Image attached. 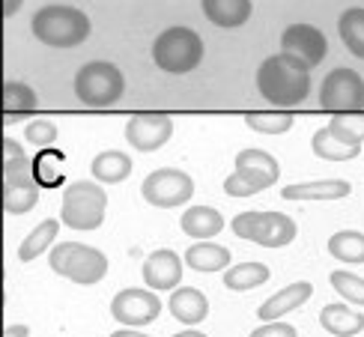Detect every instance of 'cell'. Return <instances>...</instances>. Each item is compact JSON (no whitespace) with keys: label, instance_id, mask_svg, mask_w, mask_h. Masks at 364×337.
<instances>
[{"label":"cell","instance_id":"1","mask_svg":"<svg viewBox=\"0 0 364 337\" xmlns=\"http://www.w3.org/2000/svg\"><path fill=\"white\" fill-rule=\"evenodd\" d=\"M257 90L272 105H299L311 93V66L290 54L266 57L257 69Z\"/></svg>","mask_w":364,"mask_h":337},{"label":"cell","instance_id":"2","mask_svg":"<svg viewBox=\"0 0 364 337\" xmlns=\"http://www.w3.org/2000/svg\"><path fill=\"white\" fill-rule=\"evenodd\" d=\"M30 30L51 48H75L90 36V18L75 6H42L30 21Z\"/></svg>","mask_w":364,"mask_h":337},{"label":"cell","instance_id":"3","mask_svg":"<svg viewBox=\"0 0 364 337\" xmlns=\"http://www.w3.org/2000/svg\"><path fill=\"white\" fill-rule=\"evenodd\" d=\"M153 60L161 72L186 75L200 66L203 60V39L191 27H168L153 42Z\"/></svg>","mask_w":364,"mask_h":337},{"label":"cell","instance_id":"4","mask_svg":"<svg viewBox=\"0 0 364 337\" xmlns=\"http://www.w3.org/2000/svg\"><path fill=\"white\" fill-rule=\"evenodd\" d=\"M278 176H281V167L275 156H269L266 149L248 146L236 156V173L224 179V191L227 197H251L257 191L275 186Z\"/></svg>","mask_w":364,"mask_h":337},{"label":"cell","instance_id":"5","mask_svg":"<svg viewBox=\"0 0 364 337\" xmlns=\"http://www.w3.org/2000/svg\"><path fill=\"white\" fill-rule=\"evenodd\" d=\"M108 212V194L99 182H72L63 191V206H60V221L72 230H96Z\"/></svg>","mask_w":364,"mask_h":337},{"label":"cell","instance_id":"6","mask_svg":"<svg viewBox=\"0 0 364 337\" xmlns=\"http://www.w3.org/2000/svg\"><path fill=\"white\" fill-rule=\"evenodd\" d=\"M126 90V78L114 63L108 60H93L84 63L75 75V96L78 102L90 105V108H108V105L119 102Z\"/></svg>","mask_w":364,"mask_h":337},{"label":"cell","instance_id":"7","mask_svg":"<svg viewBox=\"0 0 364 337\" xmlns=\"http://www.w3.org/2000/svg\"><path fill=\"white\" fill-rule=\"evenodd\" d=\"M230 227L239 239H248L260 248H284L296 239V221L284 212H239Z\"/></svg>","mask_w":364,"mask_h":337},{"label":"cell","instance_id":"8","mask_svg":"<svg viewBox=\"0 0 364 337\" xmlns=\"http://www.w3.org/2000/svg\"><path fill=\"white\" fill-rule=\"evenodd\" d=\"M39 203L36 176L30 173V159L4 161V209L6 215H24Z\"/></svg>","mask_w":364,"mask_h":337},{"label":"cell","instance_id":"9","mask_svg":"<svg viewBox=\"0 0 364 337\" xmlns=\"http://www.w3.org/2000/svg\"><path fill=\"white\" fill-rule=\"evenodd\" d=\"M141 194H144L146 203H153L159 209H173V206H182V203L191 200L194 182L186 171H176V167H159V171H153L144 179Z\"/></svg>","mask_w":364,"mask_h":337},{"label":"cell","instance_id":"10","mask_svg":"<svg viewBox=\"0 0 364 337\" xmlns=\"http://www.w3.org/2000/svg\"><path fill=\"white\" fill-rule=\"evenodd\" d=\"M364 105V81L353 69H335L320 87V108L335 111V114H350L361 111Z\"/></svg>","mask_w":364,"mask_h":337},{"label":"cell","instance_id":"11","mask_svg":"<svg viewBox=\"0 0 364 337\" xmlns=\"http://www.w3.org/2000/svg\"><path fill=\"white\" fill-rule=\"evenodd\" d=\"M161 314V301L153 289H119L111 301V316L119 319L123 326L134 328V326H149L156 323Z\"/></svg>","mask_w":364,"mask_h":337},{"label":"cell","instance_id":"12","mask_svg":"<svg viewBox=\"0 0 364 337\" xmlns=\"http://www.w3.org/2000/svg\"><path fill=\"white\" fill-rule=\"evenodd\" d=\"M173 134V122L168 114H132L126 122V141L138 152H156Z\"/></svg>","mask_w":364,"mask_h":337},{"label":"cell","instance_id":"13","mask_svg":"<svg viewBox=\"0 0 364 337\" xmlns=\"http://www.w3.org/2000/svg\"><path fill=\"white\" fill-rule=\"evenodd\" d=\"M281 54L299 57L301 63H308L314 69L328 54V42L323 36V30H316L314 24H290L281 33Z\"/></svg>","mask_w":364,"mask_h":337},{"label":"cell","instance_id":"14","mask_svg":"<svg viewBox=\"0 0 364 337\" xmlns=\"http://www.w3.org/2000/svg\"><path fill=\"white\" fill-rule=\"evenodd\" d=\"M144 281L153 293H168V289H176L182 281V260L168 251L159 248L144 260Z\"/></svg>","mask_w":364,"mask_h":337},{"label":"cell","instance_id":"15","mask_svg":"<svg viewBox=\"0 0 364 337\" xmlns=\"http://www.w3.org/2000/svg\"><path fill=\"white\" fill-rule=\"evenodd\" d=\"M311 149H314V156H320L326 161H350L361 152V141H355L353 134H346L343 129L328 122L326 129H320L314 134Z\"/></svg>","mask_w":364,"mask_h":337},{"label":"cell","instance_id":"16","mask_svg":"<svg viewBox=\"0 0 364 337\" xmlns=\"http://www.w3.org/2000/svg\"><path fill=\"white\" fill-rule=\"evenodd\" d=\"M105 274H108V257L99 248H90V245H75L63 278L90 287V284H99Z\"/></svg>","mask_w":364,"mask_h":337},{"label":"cell","instance_id":"17","mask_svg":"<svg viewBox=\"0 0 364 337\" xmlns=\"http://www.w3.org/2000/svg\"><path fill=\"white\" fill-rule=\"evenodd\" d=\"M311 296H314V287H311L308 281L290 284V287H284L281 293H275L272 299H266L260 308H257V316H260L263 323H278V316H287L290 311H296L299 304H305Z\"/></svg>","mask_w":364,"mask_h":337},{"label":"cell","instance_id":"18","mask_svg":"<svg viewBox=\"0 0 364 337\" xmlns=\"http://www.w3.org/2000/svg\"><path fill=\"white\" fill-rule=\"evenodd\" d=\"M353 186L346 179H316V182H296L284 186V200H343L350 197Z\"/></svg>","mask_w":364,"mask_h":337},{"label":"cell","instance_id":"19","mask_svg":"<svg viewBox=\"0 0 364 337\" xmlns=\"http://www.w3.org/2000/svg\"><path fill=\"white\" fill-rule=\"evenodd\" d=\"M203 15L221 27V30H236L251 18V0H200Z\"/></svg>","mask_w":364,"mask_h":337},{"label":"cell","instance_id":"20","mask_svg":"<svg viewBox=\"0 0 364 337\" xmlns=\"http://www.w3.org/2000/svg\"><path fill=\"white\" fill-rule=\"evenodd\" d=\"M171 314L186 326L203 323L209 314V301L197 287H176L171 293Z\"/></svg>","mask_w":364,"mask_h":337},{"label":"cell","instance_id":"21","mask_svg":"<svg viewBox=\"0 0 364 337\" xmlns=\"http://www.w3.org/2000/svg\"><path fill=\"white\" fill-rule=\"evenodd\" d=\"M179 221H182V233H188L191 239H200V242L218 236L224 230V215L212 206H191Z\"/></svg>","mask_w":364,"mask_h":337},{"label":"cell","instance_id":"22","mask_svg":"<svg viewBox=\"0 0 364 337\" xmlns=\"http://www.w3.org/2000/svg\"><path fill=\"white\" fill-rule=\"evenodd\" d=\"M320 326L335 337H353L364 328V314L350 311L346 304H326L320 311Z\"/></svg>","mask_w":364,"mask_h":337},{"label":"cell","instance_id":"23","mask_svg":"<svg viewBox=\"0 0 364 337\" xmlns=\"http://www.w3.org/2000/svg\"><path fill=\"white\" fill-rule=\"evenodd\" d=\"M90 173H93L99 182L114 186V182H123L132 173V159L119 149H105L93 159V164H90Z\"/></svg>","mask_w":364,"mask_h":337},{"label":"cell","instance_id":"24","mask_svg":"<svg viewBox=\"0 0 364 337\" xmlns=\"http://www.w3.org/2000/svg\"><path fill=\"white\" fill-rule=\"evenodd\" d=\"M186 263L194 272H218V269H230V251L221 248V245H212V242H200V245H191L186 251Z\"/></svg>","mask_w":364,"mask_h":337},{"label":"cell","instance_id":"25","mask_svg":"<svg viewBox=\"0 0 364 337\" xmlns=\"http://www.w3.org/2000/svg\"><path fill=\"white\" fill-rule=\"evenodd\" d=\"M60 224H63V221H57V218H45V221H39L33 233H30V236L18 245V260L30 263V260H36L39 254L48 251V245H54V239H57Z\"/></svg>","mask_w":364,"mask_h":337},{"label":"cell","instance_id":"26","mask_svg":"<svg viewBox=\"0 0 364 337\" xmlns=\"http://www.w3.org/2000/svg\"><path fill=\"white\" fill-rule=\"evenodd\" d=\"M338 33L346 45V51L364 60V9L350 6L341 18H338Z\"/></svg>","mask_w":364,"mask_h":337},{"label":"cell","instance_id":"27","mask_svg":"<svg viewBox=\"0 0 364 337\" xmlns=\"http://www.w3.org/2000/svg\"><path fill=\"white\" fill-rule=\"evenodd\" d=\"M328 254L341 260V263H364V233H358V230H341V233H335L328 239Z\"/></svg>","mask_w":364,"mask_h":337},{"label":"cell","instance_id":"28","mask_svg":"<svg viewBox=\"0 0 364 337\" xmlns=\"http://www.w3.org/2000/svg\"><path fill=\"white\" fill-rule=\"evenodd\" d=\"M266 281H269V269L263 263H239L224 272V287L236 289V293H245V289H254Z\"/></svg>","mask_w":364,"mask_h":337},{"label":"cell","instance_id":"29","mask_svg":"<svg viewBox=\"0 0 364 337\" xmlns=\"http://www.w3.org/2000/svg\"><path fill=\"white\" fill-rule=\"evenodd\" d=\"M296 122L293 111H251L245 114V126L260 134H284L290 132Z\"/></svg>","mask_w":364,"mask_h":337},{"label":"cell","instance_id":"30","mask_svg":"<svg viewBox=\"0 0 364 337\" xmlns=\"http://www.w3.org/2000/svg\"><path fill=\"white\" fill-rule=\"evenodd\" d=\"M36 93L30 90L24 81H6L4 84V108H6V119H18L24 111L36 108Z\"/></svg>","mask_w":364,"mask_h":337},{"label":"cell","instance_id":"31","mask_svg":"<svg viewBox=\"0 0 364 337\" xmlns=\"http://www.w3.org/2000/svg\"><path fill=\"white\" fill-rule=\"evenodd\" d=\"M331 287L338 289V293L353 301V304H364V278H358V274L353 272H331Z\"/></svg>","mask_w":364,"mask_h":337},{"label":"cell","instance_id":"32","mask_svg":"<svg viewBox=\"0 0 364 337\" xmlns=\"http://www.w3.org/2000/svg\"><path fill=\"white\" fill-rule=\"evenodd\" d=\"M24 137L33 146H51L57 141V126L48 119H30L24 126Z\"/></svg>","mask_w":364,"mask_h":337},{"label":"cell","instance_id":"33","mask_svg":"<svg viewBox=\"0 0 364 337\" xmlns=\"http://www.w3.org/2000/svg\"><path fill=\"white\" fill-rule=\"evenodd\" d=\"M331 126L343 129L346 134H353L355 141L364 144V111H350V114H335L331 117Z\"/></svg>","mask_w":364,"mask_h":337},{"label":"cell","instance_id":"34","mask_svg":"<svg viewBox=\"0 0 364 337\" xmlns=\"http://www.w3.org/2000/svg\"><path fill=\"white\" fill-rule=\"evenodd\" d=\"M75 245H78V242H60V245H54V251H51V269L57 274H66V266H69V257L75 251Z\"/></svg>","mask_w":364,"mask_h":337},{"label":"cell","instance_id":"35","mask_svg":"<svg viewBox=\"0 0 364 337\" xmlns=\"http://www.w3.org/2000/svg\"><path fill=\"white\" fill-rule=\"evenodd\" d=\"M251 337H299L290 323H266L260 328H254Z\"/></svg>","mask_w":364,"mask_h":337},{"label":"cell","instance_id":"36","mask_svg":"<svg viewBox=\"0 0 364 337\" xmlns=\"http://www.w3.org/2000/svg\"><path fill=\"white\" fill-rule=\"evenodd\" d=\"M4 152H6V159H24L21 144L12 141V137H4Z\"/></svg>","mask_w":364,"mask_h":337},{"label":"cell","instance_id":"37","mask_svg":"<svg viewBox=\"0 0 364 337\" xmlns=\"http://www.w3.org/2000/svg\"><path fill=\"white\" fill-rule=\"evenodd\" d=\"M21 4H24V0H4V15H6V18H12V15L21 9Z\"/></svg>","mask_w":364,"mask_h":337},{"label":"cell","instance_id":"38","mask_svg":"<svg viewBox=\"0 0 364 337\" xmlns=\"http://www.w3.org/2000/svg\"><path fill=\"white\" fill-rule=\"evenodd\" d=\"M27 334H30L27 326H9V328L4 331V337H27Z\"/></svg>","mask_w":364,"mask_h":337},{"label":"cell","instance_id":"39","mask_svg":"<svg viewBox=\"0 0 364 337\" xmlns=\"http://www.w3.org/2000/svg\"><path fill=\"white\" fill-rule=\"evenodd\" d=\"M111 337H146V334H141V331H132V328H119V331H114Z\"/></svg>","mask_w":364,"mask_h":337},{"label":"cell","instance_id":"40","mask_svg":"<svg viewBox=\"0 0 364 337\" xmlns=\"http://www.w3.org/2000/svg\"><path fill=\"white\" fill-rule=\"evenodd\" d=\"M173 337H206V334H203V331H191V328H188V331H179V334H173Z\"/></svg>","mask_w":364,"mask_h":337}]
</instances>
